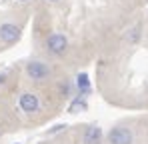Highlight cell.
I'll list each match as a JSON object with an SVG mask.
<instances>
[{
  "label": "cell",
  "instance_id": "6",
  "mask_svg": "<svg viewBox=\"0 0 148 144\" xmlns=\"http://www.w3.org/2000/svg\"><path fill=\"white\" fill-rule=\"evenodd\" d=\"M102 140V130L98 126H90L84 132V144H100Z\"/></svg>",
  "mask_w": 148,
  "mask_h": 144
},
{
  "label": "cell",
  "instance_id": "1",
  "mask_svg": "<svg viewBox=\"0 0 148 144\" xmlns=\"http://www.w3.org/2000/svg\"><path fill=\"white\" fill-rule=\"evenodd\" d=\"M46 46H48V50L52 54H62L66 50V46H68V40L60 32H52L48 38H46Z\"/></svg>",
  "mask_w": 148,
  "mask_h": 144
},
{
  "label": "cell",
  "instance_id": "4",
  "mask_svg": "<svg viewBox=\"0 0 148 144\" xmlns=\"http://www.w3.org/2000/svg\"><path fill=\"white\" fill-rule=\"evenodd\" d=\"M26 72H28V76L32 80H44V78H48L50 68L46 64H42V62H30L26 66Z\"/></svg>",
  "mask_w": 148,
  "mask_h": 144
},
{
  "label": "cell",
  "instance_id": "5",
  "mask_svg": "<svg viewBox=\"0 0 148 144\" xmlns=\"http://www.w3.org/2000/svg\"><path fill=\"white\" fill-rule=\"evenodd\" d=\"M20 108L28 112V114H32V112H38V108H40V100H38V96L32 94V92H24V94L20 96Z\"/></svg>",
  "mask_w": 148,
  "mask_h": 144
},
{
  "label": "cell",
  "instance_id": "2",
  "mask_svg": "<svg viewBox=\"0 0 148 144\" xmlns=\"http://www.w3.org/2000/svg\"><path fill=\"white\" fill-rule=\"evenodd\" d=\"M20 38V28L16 26V24H2L0 26V40L4 42V44H14L16 40Z\"/></svg>",
  "mask_w": 148,
  "mask_h": 144
},
{
  "label": "cell",
  "instance_id": "8",
  "mask_svg": "<svg viewBox=\"0 0 148 144\" xmlns=\"http://www.w3.org/2000/svg\"><path fill=\"white\" fill-rule=\"evenodd\" d=\"M86 108H88V106H86V100H84V98H76V100H72V104H70L68 112L76 114L78 110H86Z\"/></svg>",
  "mask_w": 148,
  "mask_h": 144
},
{
  "label": "cell",
  "instance_id": "10",
  "mask_svg": "<svg viewBox=\"0 0 148 144\" xmlns=\"http://www.w3.org/2000/svg\"><path fill=\"white\" fill-rule=\"evenodd\" d=\"M18 2H30V0H18Z\"/></svg>",
  "mask_w": 148,
  "mask_h": 144
},
{
  "label": "cell",
  "instance_id": "12",
  "mask_svg": "<svg viewBox=\"0 0 148 144\" xmlns=\"http://www.w3.org/2000/svg\"><path fill=\"white\" fill-rule=\"evenodd\" d=\"M50 2H56V0H50Z\"/></svg>",
  "mask_w": 148,
  "mask_h": 144
},
{
  "label": "cell",
  "instance_id": "9",
  "mask_svg": "<svg viewBox=\"0 0 148 144\" xmlns=\"http://www.w3.org/2000/svg\"><path fill=\"white\" fill-rule=\"evenodd\" d=\"M138 38H140V26H134V28L126 34V40H128V42H138Z\"/></svg>",
  "mask_w": 148,
  "mask_h": 144
},
{
  "label": "cell",
  "instance_id": "11",
  "mask_svg": "<svg viewBox=\"0 0 148 144\" xmlns=\"http://www.w3.org/2000/svg\"><path fill=\"white\" fill-rule=\"evenodd\" d=\"M0 82H2V76H0Z\"/></svg>",
  "mask_w": 148,
  "mask_h": 144
},
{
  "label": "cell",
  "instance_id": "7",
  "mask_svg": "<svg viewBox=\"0 0 148 144\" xmlns=\"http://www.w3.org/2000/svg\"><path fill=\"white\" fill-rule=\"evenodd\" d=\"M76 86H78V90H80L82 94L90 92V80H88V74H86V72H80V74L76 76Z\"/></svg>",
  "mask_w": 148,
  "mask_h": 144
},
{
  "label": "cell",
  "instance_id": "3",
  "mask_svg": "<svg viewBox=\"0 0 148 144\" xmlns=\"http://www.w3.org/2000/svg\"><path fill=\"white\" fill-rule=\"evenodd\" d=\"M108 142L110 144H132V132L128 128H112L108 132Z\"/></svg>",
  "mask_w": 148,
  "mask_h": 144
}]
</instances>
